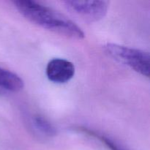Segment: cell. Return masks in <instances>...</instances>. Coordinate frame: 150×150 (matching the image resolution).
<instances>
[{
	"label": "cell",
	"mask_w": 150,
	"mask_h": 150,
	"mask_svg": "<svg viewBox=\"0 0 150 150\" xmlns=\"http://www.w3.org/2000/svg\"><path fill=\"white\" fill-rule=\"evenodd\" d=\"M74 75V64L64 59H53L47 65L46 76L54 83H66L73 79Z\"/></svg>",
	"instance_id": "277c9868"
},
{
	"label": "cell",
	"mask_w": 150,
	"mask_h": 150,
	"mask_svg": "<svg viewBox=\"0 0 150 150\" xmlns=\"http://www.w3.org/2000/svg\"><path fill=\"white\" fill-rule=\"evenodd\" d=\"M23 86V81L17 74L0 67V95L18 92Z\"/></svg>",
	"instance_id": "5b68a950"
},
{
	"label": "cell",
	"mask_w": 150,
	"mask_h": 150,
	"mask_svg": "<svg viewBox=\"0 0 150 150\" xmlns=\"http://www.w3.org/2000/svg\"><path fill=\"white\" fill-rule=\"evenodd\" d=\"M75 130H78V131L81 132V133H84V134L91 136V137H93L98 139L100 142H102L103 144H105L108 149H110L111 150H125L121 146H119L117 143H115L114 141L111 140V139L105 137L103 135L100 134L99 133H97L96 131H94V130H91V129L87 128V127H76Z\"/></svg>",
	"instance_id": "8992f818"
},
{
	"label": "cell",
	"mask_w": 150,
	"mask_h": 150,
	"mask_svg": "<svg viewBox=\"0 0 150 150\" xmlns=\"http://www.w3.org/2000/svg\"><path fill=\"white\" fill-rule=\"evenodd\" d=\"M19 13L32 23L66 38H84V33L73 21L53 9L32 0L13 1Z\"/></svg>",
	"instance_id": "6da1fadb"
},
{
	"label": "cell",
	"mask_w": 150,
	"mask_h": 150,
	"mask_svg": "<svg viewBox=\"0 0 150 150\" xmlns=\"http://www.w3.org/2000/svg\"><path fill=\"white\" fill-rule=\"evenodd\" d=\"M35 127L42 133L48 136H54L57 135V129L47 119L41 115L35 116L34 118Z\"/></svg>",
	"instance_id": "52a82bcc"
},
{
	"label": "cell",
	"mask_w": 150,
	"mask_h": 150,
	"mask_svg": "<svg viewBox=\"0 0 150 150\" xmlns=\"http://www.w3.org/2000/svg\"><path fill=\"white\" fill-rule=\"evenodd\" d=\"M105 48L107 52L117 61L126 64L142 76L149 77V52L114 43H108Z\"/></svg>",
	"instance_id": "7a4b0ae2"
},
{
	"label": "cell",
	"mask_w": 150,
	"mask_h": 150,
	"mask_svg": "<svg viewBox=\"0 0 150 150\" xmlns=\"http://www.w3.org/2000/svg\"><path fill=\"white\" fill-rule=\"evenodd\" d=\"M67 10L89 22L98 21L105 17L108 9L107 1H64Z\"/></svg>",
	"instance_id": "3957f363"
}]
</instances>
